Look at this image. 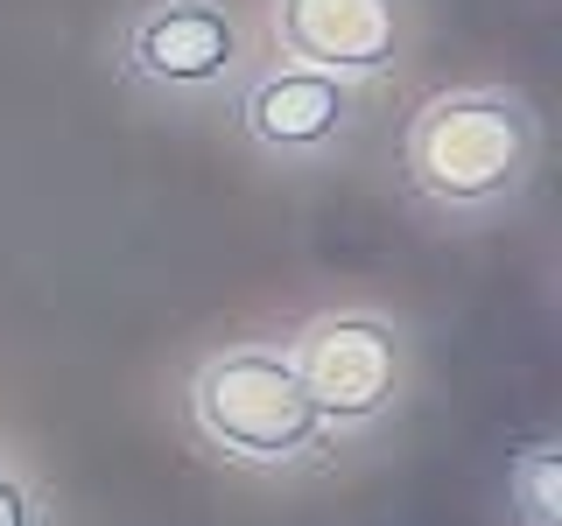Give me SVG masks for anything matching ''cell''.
I'll return each mask as SVG.
<instances>
[{"instance_id":"cell-6","label":"cell","mask_w":562,"mask_h":526,"mask_svg":"<svg viewBox=\"0 0 562 526\" xmlns=\"http://www.w3.org/2000/svg\"><path fill=\"white\" fill-rule=\"evenodd\" d=\"M246 134L260 140L268 155H316L345 134L351 119V84L330 78V70H310V64H289V70H268V78L246 92Z\"/></svg>"},{"instance_id":"cell-7","label":"cell","mask_w":562,"mask_h":526,"mask_svg":"<svg viewBox=\"0 0 562 526\" xmlns=\"http://www.w3.org/2000/svg\"><path fill=\"white\" fill-rule=\"evenodd\" d=\"M506 484H514V505L527 526H562V456L549 443L520 449L514 470H506Z\"/></svg>"},{"instance_id":"cell-3","label":"cell","mask_w":562,"mask_h":526,"mask_svg":"<svg viewBox=\"0 0 562 526\" xmlns=\"http://www.w3.org/2000/svg\"><path fill=\"white\" fill-rule=\"evenodd\" d=\"M295 379H303L310 408L324 428H366L394 408L408 358H401V330L386 316H316L289 351Z\"/></svg>"},{"instance_id":"cell-1","label":"cell","mask_w":562,"mask_h":526,"mask_svg":"<svg viewBox=\"0 0 562 526\" xmlns=\"http://www.w3.org/2000/svg\"><path fill=\"white\" fill-rule=\"evenodd\" d=\"M535 148L541 127L514 92H450L408 127V183L443 210H485L527 183Z\"/></svg>"},{"instance_id":"cell-2","label":"cell","mask_w":562,"mask_h":526,"mask_svg":"<svg viewBox=\"0 0 562 526\" xmlns=\"http://www.w3.org/2000/svg\"><path fill=\"white\" fill-rule=\"evenodd\" d=\"M190 414L225 456H246V464H289L324 428L289 351H268V344H239L204 358V373L190 379Z\"/></svg>"},{"instance_id":"cell-5","label":"cell","mask_w":562,"mask_h":526,"mask_svg":"<svg viewBox=\"0 0 562 526\" xmlns=\"http://www.w3.org/2000/svg\"><path fill=\"white\" fill-rule=\"evenodd\" d=\"M127 64L162 92H204L239 64V22L218 0H162L134 22Z\"/></svg>"},{"instance_id":"cell-4","label":"cell","mask_w":562,"mask_h":526,"mask_svg":"<svg viewBox=\"0 0 562 526\" xmlns=\"http://www.w3.org/2000/svg\"><path fill=\"white\" fill-rule=\"evenodd\" d=\"M408 8L401 0H274V43L330 78H373L401 57Z\"/></svg>"},{"instance_id":"cell-8","label":"cell","mask_w":562,"mask_h":526,"mask_svg":"<svg viewBox=\"0 0 562 526\" xmlns=\"http://www.w3.org/2000/svg\"><path fill=\"white\" fill-rule=\"evenodd\" d=\"M0 526H35V505H29V491L0 470Z\"/></svg>"}]
</instances>
